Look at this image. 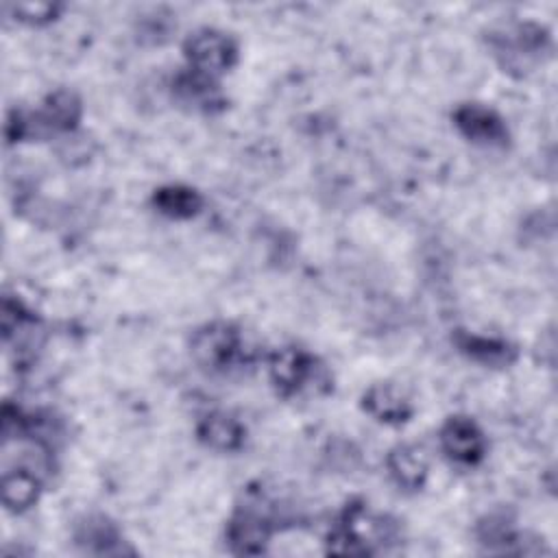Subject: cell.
Returning <instances> with one entry per match:
<instances>
[{
    "label": "cell",
    "mask_w": 558,
    "mask_h": 558,
    "mask_svg": "<svg viewBox=\"0 0 558 558\" xmlns=\"http://www.w3.org/2000/svg\"><path fill=\"white\" fill-rule=\"evenodd\" d=\"M395 525L373 512L364 501H351L338 517L336 527L327 536V551L338 556H368L377 545L390 541Z\"/></svg>",
    "instance_id": "obj_1"
},
{
    "label": "cell",
    "mask_w": 558,
    "mask_h": 558,
    "mask_svg": "<svg viewBox=\"0 0 558 558\" xmlns=\"http://www.w3.org/2000/svg\"><path fill=\"white\" fill-rule=\"evenodd\" d=\"M268 377L281 397L323 395L331 388L325 364L301 347H279L268 355Z\"/></svg>",
    "instance_id": "obj_2"
},
{
    "label": "cell",
    "mask_w": 558,
    "mask_h": 558,
    "mask_svg": "<svg viewBox=\"0 0 558 558\" xmlns=\"http://www.w3.org/2000/svg\"><path fill=\"white\" fill-rule=\"evenodd\" d=\"M190 355L198 368L225 375L246 360V342L233 323L211 320L192 333Z\"/></svg>",
    "instance_id": "obj_3"
},
{
    "label": "cell",
    "mask_w": 558,
    "mask_h": 558,
    "mask_svg": "<svg viewBox=\"0 0 558 558\" xmlns=\"http://www.w3.org/2000/svg\"><path fill=\"white\" fill-rule=\"evenodd\" d=\"M183 54L190 70L209 78H218L235 65L238 44L225 31L205 26L190 33L183 44Z\"/></svg>",
    "instance_id": "obj_4"
},
{
    "label": "cell",
    "mask_w": 558,
    "mask_h": 558,
    "mask_svg": "<svg viewBox=\"0 0 558 558\" xmlns=\"http://www.w3.org/2000/svg\"><path fill=\"white\" fill-rule=\"evenodd\" d=\"M438 442L451 462L464 466L477 464L486 453L484 432L469 416H449L438 432Z\"/></svg>",
    "instance_id": "obj_5"
},
{
    "label": "cell",
    "mask_w": 558,
    "mask_h": 558,
    "mask_svg": "<svg viewBox=\"0 0 558 558\" xmlns=\"http://www.w3.org/2000/svg\"><path fill=\"white\" fill-rule=\"evenodd\" d=\"M275 532V523L268 514L246 506L233 512L227 523V543L233 554H264Z\"/></svg>",
    "instance_id": "obj_6"
},
{
    "label": "cell",
    "mask_w": 558,
    "mask_h": 558,
    "mask_svg": "<svg viewBox=\"0 0 558 558\" xmlns=\"http://www.w3.org/2000/svg\"><path fill=\"white\" fill-rule=\"evenodd\" d=\"M456 129L473 144L482 146H506L508 126L504 118L484 105L466 102L453 111Z\"/></svg>",
    "instance_id": "obj_7"
},
{
    "label": "cell",
    "mask_w": 558,
    "mask_h": 558,
    "mask_svg": "<svg viewBox=\"0 0 558 558\" xmlns=\"http://www.w3.org/2000/svg\"><path fill=\"white\" fill-rule=\"evenodd\" d=\"M198 440L214 451H238L244 447L246 427L229 412L214 410L205 414L196 425Z\"/></svg>",
    "instance_id": "obj_8"
},
{
    "label": "cell",
    "mask_w": 558,
    "mask_h": 558,
    "mask_svg": "<svg viewBox=\"0 0 558 558\" xmlns=\"http://www.w3.org/2000/svg\"><path fill=\"white\" fill-rule=\"evenodd\" d=\"M362 410L384 425H401L412 416L410 399L392 384H373L362 395Z\"/></svg>",
    "instance_id": "obj_9"
},
{
    "label": "cell",
    "mask_w": 558,
    "mask_h": 558,
    "mask_svg": "<svg viewBox=\"0 0 558 558\" xmlns=\"http://www.w3.org/2000/svg\"><path fill=\"white\" fill-rule=\"evenodd\" d=\"M83 116V102L72 89H57L48 94L41 102V109L35 113L39 126L50 131L70 133L78 126Z\"/></svg>",
    "instance_id": "obj_10"
},
{
    "label": "cell",
    "mask_w": 558,
    "mask_h": 558,
    "mask_svg": "<svg viewBox=\"0 0 558 558\" xmlns=\"http://www.w3.org/2000/svg\"><path fill=\"white\" fill-rule=\"evenodd\" d=\"M386 469L390 477L405 490H421L427 482V458L414 445H397L388 451Z\"/></svg>",
    "instance_id": "obj_11"
},
{
    "label": "cell",
    "mask_w": 558,
    "mask_h": 558,
    "mask_svg": "<svg viewBox=\"0 0 558 558\" xmlns=\"http://www.w3.org/2000/svg\"><path fill=\"white\" fill-rule=\"evenodd\" d=\"M41 495V477L31 466L4 469L2 473V504L11 512L28 510Z\"/></svg>",
    "instance_id": "obj_12"
},
{
    "label": "cell",
    "mask_w": 558,
    "mask_h": 558,
    "mask_svg": "<svg viewBox=\"0 0 558 558\" xmlns=\"http://www.w3.org/2000/svg\"><path fill=\"white\" fill-rule=\"evenodd\" d=\"M456 344L466 357H471L484 366H508L517 357V349L501 338H488V336H477V333H469V331H458Z\"/></svg>",
    "instance_id": "obj_13"
},
{
    "label": "cell",
    "mask_w": 558,
    "mask_h": 558,
    "mask_svg": "<svg viewBox=\"0 0 558 558\" xmlns=\"http://www.w3.org/2000/svg\"><path fill=\"white\" fill-rule=\"evenodd\" d=\"M174 94L183 105H192L201 111H211L214 105H222V96L218 92L216 78L203 76L187 68V72H181L174 78Z\"/></svg>",
    "instance_id": "obj_14"
},
{
    "label": "cell",
    "mask_w": 558,
    "mask_h": 558,
    "mask_svg": "<svg viewBox=\"0 0 558 558\" xmlns=\"http://www.w3.org/2000/svg\"><path fill=\"white\" fill-rule=\"evenodd\" d=\"M153 205L159 214L174 218V220H187L196 216L203 207V196L187 185H163L155 190Z\"/></svg>",
    "instance_id": "obj_15"
},
{
    "label": "cell",
    "mask_w": 558,
    "mask_h": 558,
    "mask_svg": "<svg viewBox=\"0 0 558 558\" xmlns=\"http://www.w3.org/2000/svg\"><path fill=\"white\" fill-rule=\"evenodd\" d=\"M76 543L92 554H120L122 538L118 527L105 517H87L76 527Z\"/></svg>",
    "instance_id": "obj_16"
},
{
    "label": "cell",
    "mask_w": 558,
    "mask_h": 558,
    "mask_svg": "<svg viewBox=\"0 0 558 558\" xmlns=\"http://www.w3.org/2000/svg\"><path fill=\"white\" fill-rule=\"evenodd\" d=\"M17 15L15 20L26 22V24H46L54 20V15L61 11L59 4H46V2H35V4H13L9 7Z\"/></svg>",
    "instance_id": "obj_17"
}]
</instances>
